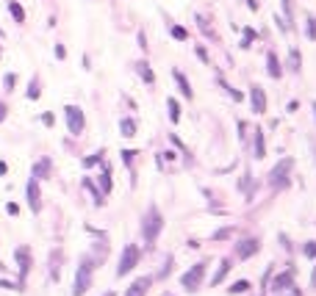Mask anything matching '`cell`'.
<instances>
[{
  "label": "cell",
  "instance_id": "obj_1",
  "mask_svg": "<svg viewBox=\"0 0 316 296\" xmlns=\"http://www.w3.org/2000/svg\"><path fill=\"white\" fill-rule=\"evenodd\" d=\"M164 230V216L158 208H147V213L141 216V238L144 244H155Z\"/></svg>",
  "mask_w": 316,
  "mask_h": 296
},
{
  "label": "cell",
  "instance_id": "obj_2",
  "mask_svg": "<svg viewBox=\"0 0 316 296\" xmlns=\"http://www.w3.org/2000/svg\"><path fill=\"white\" fill-rule=\"evenodd\" d=\"M291 169H294V161H291V158H283V161L269 172V185H272V188H280V191L288 188V185H291L288 172H291Z\"/></svg>",
  "mask_w": 316,
  "mask_h": 296
},
{
  "label": "cell",
  "instance_id": "obj_3",
  "mask_svg": "<svg viewBox=\"0 0 316 296\" xmlns=\"http://www.w3.org/2000/svg\"><path fill=\"white\" fill-rule=\"evenodd\" d=\"M91 268H94V263H91L89 258H84L81 266H78L75 282H72V296H84L86 291H89V285H91Z\"/></svg>",
  "mask_w": 316,
  "mask_h": 296
},
{
  "label": "cell",
  "instance_id": "obj_4",
  "mask_svg": "<svg viewBox=\"0 0 316 296\" xmlns=\"http://www.w3.org/2000/svg\"><path fill=\"white\" fill-rule=\"evenodd\" d=\"M139 260H141V252H139V247L136 244H128L125 249H122V258H120V263H117V277H125V274H131L136 266H139Z\"/></svg>",
  "mask_w": 316,
  "mask_h": 296
},
{
  "label": "cell",
  "instance_id": "obj_5",
  "mask_svg": "<svg viewBox=\"0 0 316 296\" xmlns=\"http://www.w3.org/2000/svg\"><path fill=\"white\" fill-rule=\"evenodd\" d=\"M203 277H205V263H194V266H191L189 271H186V274L181 277V285H183L186 291H189V294H194V291L200 288Z\"/></svg>",
  "mask_w": 316,
  "mask_h": 296
},
{
  "label": "cell",
  "instance_id": "obj_6",
  "mask_svg": "<svg viewBox=\"0 0 316 296\" xmlns=\"http://www.w3.org/2000/svg\"><path fill=\"white\" fill-rule=\"evenodd\" d=\"M64 116H67V127H70L72 136H81L86 127V119H84V111L78 106H67L64 108Z\"/></svg>",
  "mask_w": 316,
  "mask_h": 296
},
{
  "label": "cell",
  "instance_id": "obj_7",
  "mask_svg": "<svg viewBox=\"0 0 316 296\" xmlns=\"http://www.w3.org/2000/svg\"><path fill=\"white\" fill-rule=\"evenodd\" d=\"M25 197H28V205H31V211L34 213L42 211V188H39V180H36V177L28 180V185H25Z\"/></svg>",
  "mask_w": 316,
  "mask_h": 296
},
{
  "label": "cell",
  "instance_id": "obj_8",
  "mask_svg": "<svg viewBox=\"0 0 316 296\" xmlns=\"http://www.w3.org/2000/svg\"><path fill=\"white\" fill-rule=\"evenodd\" d=\"M250 106H253V113H267V92H264V86L253 83L250 86Z\"/></svg>",
  "mask_w": 316,
  "mask_h": 296
},
{
  "label": "cell",
  "instance_id": "obj_9",
  "mask_svg": "<svg viewBox=\"0 0 316 296\" xmlns=\"http://www.w3.org/2000/svg\"><path fill=\"white\" fill-rule=\"evenodd\" d=\"M258 249H261L258 238H241L239 244H236V258H239V260H250Z\"/></svg>",
  "mask_w": 316,
  "mask_h": 296
},
{
  "label": "cell",
  "instance_id": "obj_10",
  "mask_svg": "<svg viewBox=\"0 0 316 296\" xmlns=\"http://www.w3.org/2000/svg\"><path fill=\"white\" fill-rule=\"evenodd\" d=\"M14 260H17V266H20V282H25L28 280V274H31V249L28 247H20L14 252Z\"/></svg>",
  "mask_w": 316,
  "mask_h": 296
},
{
  "label": "cell",
  "instance_id": "obj_11",
  "mask_svg": "<svg viewBox=\"0 0 316 296\" xmlns=\"http://www.w3.org/2000/svg\"><path fill=\"white\" fill-rule=\"evenodd\" d=\"M294 288V271L288 268V271H283V274H277L272 280V294L277 296V294H286V291H291Z\"/></svg>",
  "mask_w": 316,
  "mask_h": 296
},
{
  "label": "cell",
  "instance_id": "obj_12",
  "mask_svg": "<svg viewBox=\"0 0 316 296\" xmlns=\"http://www.w3.org/2000/svg\"><path fill=\"white\" fill-rule=\"evenodd\" d=\"M50 175H53V161L50 158H39L31 169V177H36V180H47Z\"/></svg>",
  "mask_w": 316,
  "mask_h": 296
},
{
  "label": "cell",
  "instance_id": "obj_13",
  "mask_svg": "<svg viewBox=\"0 0 316 296\" xmlns=\"http://www.w3.org/2000/svg\"><path fill=\"white\" fill-rule=\"evenodd\" d=\"M267 72H269V78H272V80H280L283 78V64L277 61V53H274V50H269V53H267Z\"/></svg>",
  "mask_w": 316,
  "mask_h": 296
},
{
  "label": "cell",
  "instance_id": "obj_14",
  "mask_svg": "<svg viewBox=\"0 0 316 296\" xmlns=\"http://www.w3.org/2000/svg\"><path fill=\"white\" fill-rule=\"evenodd\" d=\"M150 277H139V280H134L131 282V288L125 291V296H147V291H150Z\"/></svg>",
  "mask_w": 316,
  "mask_h": 296
},
{
  "label": "cell",
  "instance_id": "obj_15",
  "mask_svg": "<svg viewBox=\"0 0 316 296\" xmlns=\"http://www.w3.org/2000/svg\"><path fill=\"white\" fill-rule=\"evenodd\" d=\"M172 78H175V83H178V89H181V94L186 100H191L194 97V89H191V83H189V78L183 75L181 70H172Z\"/></svg>",
  "mask_w": 316,
  "mask_h": 296
},
{
  "label": "cell",
  "instance_id": "obj_16",
  "mask_svg": "<svg viewBox=\"0 0 316 296\" xmlns=\"http://www.w3.org/2000/svg\"><path fill=\"white\" fill-rule=\"evenodd\" d=\"M253 155H255V158H264V155H267V144H264V130H261L258 125H255V130H253Z\"/></svg>",
  "mask_w": 316,
  "mask_h": 296
},
{
  "label": "cell",
  "instance_id": "obj_17",
  "mask_svg": "<svg viewBox=\"0 0 316 296\" xmlns=\"http://www.w3.org/2000/svg\"><path fill=\"white\" fill-rule=\"evenodd\" d=\"M300 70H302V56L297 47H291L288 50V72H291V75H300Z\"/></svg>",
  "mask_w": 316,
  "mask_h": 296
},
{
  "label": "cell",
  "instance_id": "obj_18",
  "mask_svg": "<svg viewBox=\"0 0 316 296\" xmlns=\"http://www.w3.org/2000/svg\"><path fill=\"white\" fill-rule=\"evenodd\" d=\"M136 72H139V78L144 80L147 86H153V83H155V75H153V70H150V64H147V61H139V64H136Z\"/></svg>",
  "mask_w": 316,
  "mask_h": 296
},
{
  "label": "cell",
  "instance_id": "obj_19",
  "mask_svg": "<svg viewBox=\"0 0 316 296\" xmlns=\"http://www.w3.org/2000/svg\"><path fill=\"white\" fill-rule=\"evenodd\" d=\"M280 11H283V17H286V25L291 31H294V0H280Z\"/></svg>",
  "mask_w": 316,
  "mask_h": 296
},
{
  "label": "cell",
  "instance_id": "obj_20",
  "mask_svg": "<svg viewBox=\"0 0 316 296\" xmlns=\"http://www.w3.org/2000/svg\"><path fill=\"white\" fill-rule=\"evenodd\" d=\"M120 133L125 136V139H134L136 136V119L134 116H125V119L120 122Z\"/></svg>",
  "mask_w": 316,
  "mask_h": 296
},
{
  "label": "cell",
  "instance_id": "obj_21",
  "mask_svg": "<svg viewBox=\"0 0 316 296\" xmlns=\"http://www.w3.org/2000/svg\"><path fill=\"white\" fill-rule=\"evenodd\" d=\"M167 111H169V122L178 125V122H181V106H178L175 97H167Z\"/></svg>",
  "mask_w": 316,
  "mask_h": 296
},
{
  "label": "cell",
  "instance_id": "obj_22",
  "mask_svg": "<svg viewBox=\"0 0 316 296\" xmlns=\"http://www.w3.org/2000/svg\"><path fill=\"white\" fill-rule=\"evenodd\" d=\"M227 271H230V260H219V268H217V274L211 277V285H219V282L227 277Z\"/></svg>",
  "mask_w": 316,
  "mask_h": 296
},
{
  "label": "cell",
  "instance_id": "obj_23",
  "mask_svg": "<svg viewBox=\"0 0 316 296\" xmlns=\"http://www.w3.org/2000/svg\"><path fill=\"white\" fill-rule=\"evenodd\" d=\"M8 14L14 17V22H25V11H22V6L20 3H17V0H8Z\"/></svg>",
  "mask_w": 316,
  "mask_h": 296
},
{
  "label": "cell",
  "instance_id": "obj_24",
  "mask_svg": "<svg viewBox=\"0 0 316 296\" xmlns=\"http://www.w3.org/2000/svg\"><path fill=\"white\" fill-rule=\"evenodd\" d=\"M241 34H244V39H241V50H250V47H253V42L258 39V34H255V28H250V25L241 28Z\"/></svg>",
  "mask_w": 316,
  "mask_h": 296
},
{
  "label": "cell",
  "instance_id": "obj_25",
  "mask_svg": "<svg viewBox=\"0 0 316 296\" xmlns=\"http://www.w3.org/2000/svg\"><path fill=\"white\" fill-rule=\"evenodd\" d=\"M305 36H308L311 42H316V17L314 14L305 17Z\"/></svg>",
  "mask_w": 316,
  "mask_h": 296
},
{
  "label": "cell",
  "instance_id": "obj_26",
  "mask_svg": "<svg viewBox=\"0 0 316 296\" xmlns=\"http://www.w3.org/2000/svg\"><path fill=\"white\" fill-rule=\"evenodd\" d=\"M84 188H86V191H89L91 197H94V202H97V205H103V194H100V191H97V185L91 183L89 177H84Z\"/></svg>",
  "mask_w": 316,
  "mask_h": 296
},
{
  "label": "cell",
  "instance_id": "obj_27",
  "mask_svg": "<svg viewBox=\"0 0 316 296\" xmlns=\"http://www.w3.org/2000/svg\"><path fill=\"white\" fill-rule=\"evenodd\" d=\"M39 94H42V86H39V80H31V83H28V92H25V97H28V100H39Z\"/></svg>",
  "mask_w": 316,
  "mask_h": 296
},
{
  "label": "cell",
  "instance_id": "obj_28",
  "mask_svg": "<svg viewBox=\"0 0 316 296\" xmlns=\"http://www.w3.org/2000/svg\"><path fill=\"white\" fill-rule=\"evenodd\" d=\"M169 34H172V39H178V42H186V39H189V31L183 28V25H172Z\"/></svg>",
  "mask_w": 316,
  "mask_h": 296
},
{
  "label": "cell",
  "instance_id": "obj_29",
  "mask_svg": "<svg viewBox=\"0 0 316 296\" xmlns=\"http://www.w3.org/2000/svg\"><path fill=\"white\" fill-rule=\"evenodd\" d=\"M219 86H222V89H225V92H227V94H230V97H233V103H241V100H244V94H241L239 89H233V86H227V83H225V80H222V78H219Z\"/></svg>",
  "mask_w": 316,
  "mask_h": 296
},
{
  "label": "cell",
  "instance_id": "obj_30",
  "mask_svg": "<svg viewBox=\"0 0 316 296\" xmlns=\"http://www.w3.org/2000/svg\"><path fill=\"white\" fill-rule=\"evenodd\" d=\"M100 185H103V194H108V191L114 188V185H111V172H108V169H103V177H100Z\"/></svg>",
  "mask_w": 316,
  "mask_h": 296
},
{
  "label": "cell",
  "instance_id": "obj_31",
  "mask_svg": "<svg viewBox=\"0 0 316 296\" xmlns=\"http://www.w3.org/2000/svg\"><path fill=\"white\" fill-rule=\"evenodd\" d=\"M244 291H250V282L247 280H239V282H233L230 285V294H244Z\"/></svg>",
  "mask_w": 316,
  "mask_h": 296
},
{
  "label": "cell",
  "instance_id": "obj_32",
  "mask_svg": "<svg viewBox=\"0 0 316 296\" xmlns=\"http://www.w3.org/2000/svg\"><path fill=\"white\" fill-rule=\"evenodd\" d=\"M302 255H305V258H311V260H316V241H308V244L302 247Z\"/></svg>",
  "mask_w": 316,
  "mask_h": 296
},
{
  "label": "cell",
  "instance_id": "obj_33",
  "mask_svg": "<svg viewBox=\"0 0 316 296\" xmlns=\"http://www.w3.org/2000/svg\"><path fill=\"white\" fill-rule=\"evenodd\" d=\"M230 233H233V227H219L217 233L211 235V241H222V238H227Z\"/></svg>",
  "mask_w": 316,
  "mask_h": 296
},
{
  "label": "cell",
  "instance_id": "obj_34",
  "mask_svg": "<svg viewBox=\"0 0 316 296\" xmlns=\"http://www.w3.org/2000/svg\"><path fill=\"white\" fill-rule=\"evenodd\" d=\"M197 22H200V28H203V36H214V31H211L208 20H205L203 14H197Z\"/></svg>",
  "mask_w": 316,
  "mask_h": 296
},
{
  "label": "cell",
  "instance_id": "obj_35",
  "mask_svg": "<svg viewBox=\"0 0 316 296\" xmlns=\"http://www.w3.org/2000/svg\"><path fill=\"white\" fill-rule=\"evenodd\" d=\"M97 163H103V155H89L84 161V166H86V169H91V166H97Z\"/></svg>",
  "mask_w": 316,
  "mask_h": 296
},
{
  "label": "cell",
  "instance_id": "obj_36",
  "mask_svg": "<svg viewBox=\"0 0 316 296\" xmlns=\"http://www.w3.org/2000/svg\"><path fill=\"white\" fill-rule=\"evenodd\" d=\"M169 141H172V144H175V147H178V149H181L183 155H186V161H189V149L183 147V141H181V139H178V136H169Z\"/></svg>",
  "mask_w": 316,
  "mask_h": 296
},
{
  "label": "cell",
  "instance_id": "obj_37",
  "mask_svg": "<svg viewBox=\"0 0 316 296\" xmlns=\"http://www.w3.org/2000/svg\"><path fill=\"white\" fill-rule=\"evenodd\" d=\"M3 86H6V89H14V86H17V75H14V72H8L6 78H3Z\"/></svg>",
  "mask_w": 316,
  "mask_h": 296
},
{
  "label": "cell",
  "instance_id": "obj_38",
  "mask_svg": "<svg viewBox=\"0 0 316 296\" xmlns=\"http://www.w3.org/2000/svg\"><path fill=\"white\" fill-rule=\"evenodd\" d=\"M194 53H197V58H200L203 64H211V58H208V53H205V47H203V44H200V47H197Z\"/></svg>",
  "mask_w": 316,
  "mask_h": 296
},
{
  "label": "cell",
  "instance_id": "obj_39",
  "mask_svg": "<svg viewBox=\"0 0 316 296\" xmlns=\"http://www.w3.org/2000/svg\"><path fill=\"white\" fill-rule=\"evenodd\" d=\"M42 122H45V125H47V127H53V125H56V116H53V113H42Z\"/></svg>",
  "mask_w": 316,
  "mask_h": 296
},
{
  "label": "cell",
  "instance_id": "obj_40",
  "mask_svg": "<svg viewBox=\"0 0 316 296\" xmlns=\"http://www.w3.org/2000/svg\"><path fill=\"white\" fill-rule=\"evenodd\" d=\"M53 53H56L58 61H64V58H67V50H64V44H56V50H53Z\"/></svg>",
  "mask_w": 316,
  "mask_h": 296
},
{
  "label": "cell",
  "instance_id": "obj_41",
  "mask_svg": "<svg viewBox=\"0 0 316 296\" xmlns=\"http://www.w3.org/2000/svg\"><path fill=\"white\" fill-rule=\"evenodd\" d=\"M134 158H136L134 149H125V152H122V161H128V166H131V161H134Z\"/></svg>",
  "mask_w": 316,
  "mask_h": 296
},
{
  "label": "cell",
  "instance_id": "obj_42",
  "mask_svg": "<svg viewBox=\"0 0 316 296\" xmlns=\"http://www.w3.org/2000/svg\"><path fill=\"white\" fill-rule=\"evenodd\" d=\"M6 213H8V216H17V213H20V208H17L14 202H8L6 205Z\"/></svg>",
  "mask_w": 316,
  "mask_h": 296
},
{
  "label": "cell",
  "instance_id": "obj_43",
  "mask_svg": "<svg viewBox=\"0 0 316 296\" xmlns=\"http://www.w3.org/2000/svg\"><path fill=\"white\" fill-rule=\"evenodd\" d=\"M239 139H241V141L247 139V122H239Z\"/></svg>",
  "mask_w": 316,
  "mask_h": 296
},
{
  "label": "cell",
  "instance_id": "obj_44",
  "mask_svg": "<svg viewBox=\"0 0 316 296\" xmlns=\"http://www.w3.org/2000/svg\"><path fill=\"white\" fill-rule=\"evenodd\" d=\"M244 3L250 6V11H258V8H261V3H258V0H244Z\"/></svg>",
  "mask_w": 316,
  "mask_h": 296
},
{
  "label": "cell",
  "instance_id": "obj_45",
  "mask_svg": "<svg viewBox=\"0 0 316 296\" xmlns=\"http://www.w3.org/2000/svg\"><path fill=\"white\" fill-rule=\"evenodd\" d=\"M6 113H8V108H6V103H3V100H0V122L6 119Z\"/></svg>",
  "mask_w": 316,
  "mask_h": 296
},
{
  "label": "cell",
  "instance_id": "obj_46",
  "mask_svg": "<svg viewBox=\"0 0 316 296\" xmlns=\"http://www.w3.org/2000/svg\"><path fill=\"white\" fill-rule=\"evenodd\" d=\"M277 296H286V294H277ZM288 296H302V291L300 288H291V291H288Z\"/></svg>",
  "mask_w": 316,
  "mask_h": 296
},
{
  "label": "cell",
  "instance_id": "obj_47",
  "mask_svg": "<svg viewBox=\"0 0 316 296\" xmlns=\"http://www.w3.org/2000/svg\"><path fill=\"white\" fill-rule=\"evenodd\" d=\"M6 172H8V166H6L3 161H0V175H6Z\"/></svg>",
  "mask_w": 316,
  "mask_h": 296
},
{
  "label": "cell",
  "instance_id": "obj_48",
  "mask_svg": "<svg viewBox=\"0 0 316 296\" xmlns=\"http://www.w3.org/2000/svg\"><path fill=\"white\" fill-rule=\"evenodd\" d=\"M311 285L316 288V268H314V274H311Z\"/></svg>",
  "mask_w": 316,
  "mask_h": 296
},
{
  "label": "cell",
  "instance_id": "obj_49",
  "mask_svg": "<svg viewBox=\"0 0 316 296\" xmlns=\"http://www.w3.org/2000/svg\"><path fill=\"white\" fill-rule=\"evenodd\" d=\"M105 296H117V294H114V291H108V294H105Z\"/></svg>",
  "mask_w": 316,
  "mask_h": 296
},
{
  "label": "cell",
  "instance_id": "obj_50",
  "mask_svg": "<svg viewBox=\"0 0 316 296\" xmlns=\"http://www.w3.org/2000/svg\"><path fill=\"white\" fill-rule=\"evenodd\" d=\"M314 116H316V103H314Z\"/></svg>",
  "mask_w": 316,
  "mask_h": 296
},
{
  "label": "cell",
  "instance_id": "obj_51",
  "mask_svg": "<svg viewBox=\"0 0 316 296\" xmlns=\"http://www.w3.org/2000/svg\"><path fill=\"white\" fill-rule=\"evenodd\" d=\"M0 36H3V31H0Z\"/></svg>",
  "mask_w": 316,
  "mask_h": 296
},
{
  "label": "cell",
  "instance_id": "obj_52",
  "mask_svg": "<svg viewBox=\"0 0 316 296\" xmlns=\"http://www.w3.org/2000/svg\"><path fill=\"white\" fill-rule=\"evenodd\" d=\"M167 296H172V294H167Z\"/></svg>",
  "mask_w": 316,
  "mask_h": 296
},
{
  "label": "cell",
  "instance_id": "obj_53",
  "mask_svg": "<svg viewBox=\"0 0 316 296\" xmlns=\"http://www.w3.org/2000/svg\"><path fill=\"white\" fill-rule=\"evenodd\" d=\"M0 56H3V53H0Z\"/></svg>",
  "mask_w": 316,
  "mask_h": 296
}]
</instances>
